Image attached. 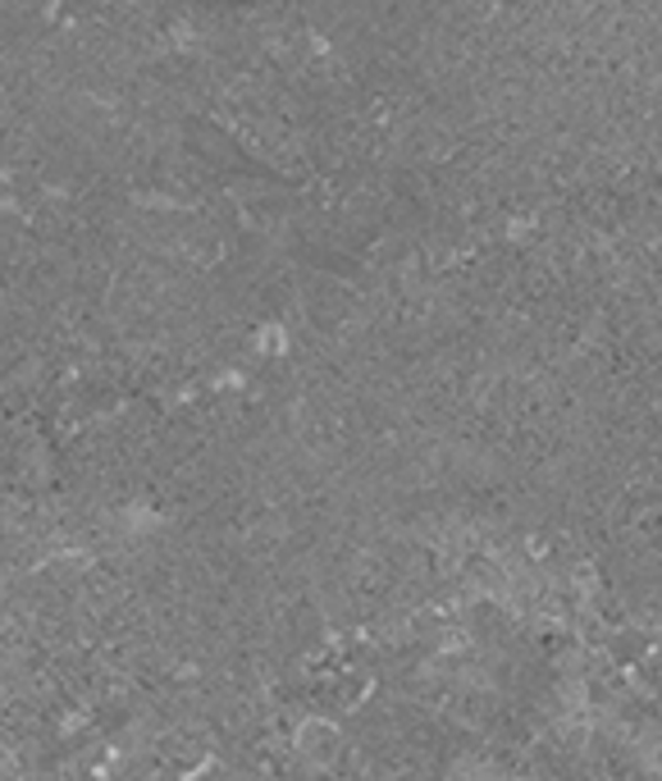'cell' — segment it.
Here are the masks:
<instances>
[{
    "label": "cell",
    "instance_id": "cell-1",
    "mask_svg": "<svg viewBox=\"0 0 662 781\" xmlns=\"http://www.w3.org/2000/svg\"><path fill=\"white\" fill-rule=\"evenodd\" d=\"M292 746H298V759L307 768H329L343 754V736H339V727L329 718H307L298 727V736H292Z\"/></svg>",
    "mask_w": 662,
    "mask_h": 781
},
{
    "label": "cell",
    "instance_id": "cell-2",
    "mask_svg": "<svg viewBox=\"0 0 662 781\" xmlns=\"http://www.w3.org/2000/svg\"><path fill=\"white\" fill-rule=\"evenodd\" d=\"M251 348L261 352V357H279V352L288 348L283 325H261V329H256V339H251Z\"/></svg>",
    "mask_w": 662,
    "mask_h": 781
}]
</instances>
